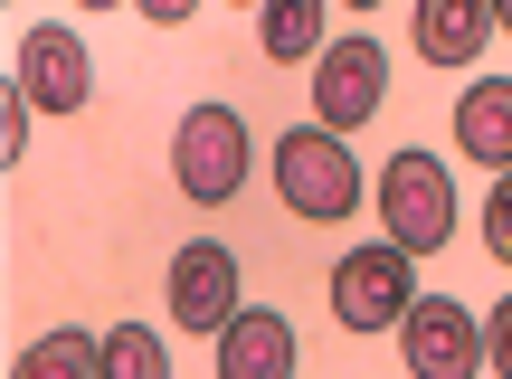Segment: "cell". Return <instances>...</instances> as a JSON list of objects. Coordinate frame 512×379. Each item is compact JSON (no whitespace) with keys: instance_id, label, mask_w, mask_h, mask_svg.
I'll return each mask as SVG.
<instances>
[{"instance_id":"cell-5","label":"cell","mask_w":512,"mask_h":379,"mask_svg":"<svg viewBox=\"0 0 512 379\" xmlns=\"http://www.w3.org/2000/svg\"><path fill=\"white\" fill-rule=\"evenodd\" d=\"M399 361L408 379H475L484 370V313L456 294H418L399 313Z\"/></svg>"},{"instance_id":"cell-12","label":"cell","mask_w":512,"mask_h":379,"mask_svg":"<svg viewBox=\"0 0 512 379\" xmlns=\"http://www.w3.org/2000/svg\"><path fill=\"white\" fill-rule=\"evenodd\" d=\"M323 10L332 0H256V48L266 57H323Z\"/></svg>"},{"instance_id":"cell-6","label":"cell","mask_w":512,"mask_h":379,"mask_svg":"<svg viewBox=\"0 0 512 379\" xmlns=\"http://www.w3.org/2000/svg\"><path fill=\"white\" fill-rule=\"evenodd\" d=\"M380 105H389V48L380 38H323V57H313V114L332 133H361Z\"/></svg>"},{"instance_id":"cell-1","label":"cell","mask_w":512,"mask_h":379,"mask_svg":"<svg viewBox=\"0 0 512 379\" xmlns=\"http://www.w3.org/2000/svg\"><path fill=\"white\" fill-rule=\"evenodd\" d=\"M275 190H285L294 218H351V209L370 199L361 162H351V133H332V124L275 133Z\"/></svg>"},{"instance_id":"cell-11","label":"cell","mask_w":512,"mask_h":379,"mask_svg":"<svg viewBox=\"0 0 512 379\" xmlns=\"http://www.w3.org/2000/svg\"><path fill=\"white\" fill-rule=\"evenodd\" d=\"M456 152L484 171H512V76H475L456 95Z\"/></svg>"},{"instance_id":"cell-9","label":"cell","mask_w":512,"mask_h":379,"mask_svg":"<svg viewBox=\"0 0 512 379\" xmlns=\"http://www.w3.org/2000/svg\"><path fill=\"white\" fill-rule=\"evenodd\" d=\"M285 370H294V323L238 304L219 323V379H285Z\"/></svg>"},{"instance_id":"cell-19","label":"cell","mask_w":512,"mask_h":379,"mask_svg":"<svg viewBox=\"0 0 512 379\" xmlns=\"http://www.w3.org/2000/svg\"><path fill=\"white\" fill-rule=\"evenodd\" d=\"M494 19H503V38H512V0H494Z\"/></svg>"},{"instance_id":"cell-16","label":"cell","mask_w":512,"mask_h":379,"mask_svg":"<svg viewBox=\"0 0 512 379\" xmlns=\"http://www.w3.org/2000/svg\"><path fill=\"white\" fill-rule=\"evenodd\" d=\"M29 114H38V95L10 76V95H0V162H19V152H29Z\"/></svg>"},{"instance_id":"cell-8","label":"cell","mask_w":512,"mask_h":379,"mask_svg":"<svg viewBox=\"0 0 512 379\" xmlns=\"http://www.w3.org/2000/svg\"><path fill=\"white\" fill-rule=\"evenodd\" d=\"M228 313H238V247H219V237H190V247L171 256V323L219 332Z\"/></svg>"},{"instance_id":"cell-18","label":"cell","mask_w":512,"mask_h":379,"mask_svg":"<svg viewBox=\"0 0 512 379\" xmlns=\"http://www.w3.org/2000/svg\"><path fill=\"white\" fill-rule=\"evenodd\" d=\"M133 10H143V19H162V29H181V19L200 10V0H133Z\"/></svg>"},{"instance_id":"cell-4","label":"cell","mask_w":512,"mask_h":379,"mask_svg":"<svg viewBox=\"0 0 512 379\" xmlns=\"http://www.w3.org/2000/svg\"><path fill=\"white\" fill-rule=\"evenodd\" d=\"M408 304H418V256L399 237H370L332 266V323L342 332H399Z\"/></svg>"},{"instance_id":"cell-14","label":"cell","mask_w":512,"mask_h":379,"mask_svg":"<svg viewBox=\"0 0 512 379\" xmlns=\"http://www.w3.org/2000/svg\"><path fill=\"white\" fill-rule=\"evenodd\" d=\"M162 370H171V351H162V332H152V323L105 332V379H162Z\"/></svg>"},{"instance_id":"cell-10","label":"cell","mask_w":512,"mask_h":379,"mask_svg":"<svg viewBox=\"0 0 512 379\" xmlns=\"http://www.w3.org/2000/svg\"><path fill=\"white\" fill-rule=\"evenodd\" d=\"M494 29H503L494 0H418V57L427 67H475Z\"/></svg>"},{"instance_id":"cell-21","label":"cell","mask_w":512,"mask_h":379,"mask_svg":"<svg viewBox=\"0 0 512 379\" xmlns=\"http://www.w3.org/2000/svg\"><path fill=\"white\" fill-rule=\"evenodd\" d=\"M342 10H380V0H342Z\"/></svg>"},{"instance_id":"cell-20","label":"cell","mask_w":512,"mask_h":379,"mask_svg":"<svg viewBox=\"0 0 512 379\" xmlns=\"http://www.w3.org/2000/svg\"><path fill=\"white\" fill-rule=\"evenodd\" d=\"M76 10H114V0H76Z\"/></svg>"},{"instance_id":"cell-22","label":"cell","mask_w":512,"mask_h":379,"mask_svg":"<svg viewBox=\"0 0 512 379\" xmlns=\"http://www.w3.org/2000/svg\"><path fill=\"white\" fill-rule=\"evenodd\" d=\"M247 10H256V0H247Z\"/></svg>"},{"instance_id":"cell-2","label":"cell","mask_w":512,"mask_h":379,"mask_svg":"<svg viewBox=\"0 0 512 379\" xmlns=\"http://www.w3.org/2000/svg\"><path fill=\"white\" fill-rule=\"evenodd\" d=\"M370 199H380V228L399 237L408 256H437L446 237H456V171H446L437 152H418V143L380 162V190Z\"/></svg>"},{"instance_id":"cell-7","label":"cell","mask_w":512,"mask_h":379,"mask_svg":"<svg viewBox=\"0 0 512 379\" xmlns=\"http://www.w3.org/2000/svg\"><path fill=\"white\" fill-rule=\"evenodd\" d=\"M10 76L38 95V114H86V95H95V57H86V38H76L67 19L19 29V67Z\"/></svg>"},{"instance_id":"cell-17","label":"cell","mask_w":512,"mask_h":379,"mask_svg":"<svg viewBox=\"0 0 512 379\" xmlns=\"http://www.w3.org/2000/svg\"><path fill=\"white\" fill-rule=\"evenodd\" d=\"M484 370H503V379H512V294L494 304V323H484Z\"/></svg>"},{"instance_id":"cell-3","label":"cell","mask_w":512,"mask_h":379,"mask_svg":"<svg viewBox=\"0 0 512 379\" xmlns=\"http://www.w3.org/2000/svg\"><path fill=\"white\" fill-rule=\"evenodd\" d=\"M247 162H256V143H247V114L238 105H190L181 114V133H171V181L200 199V209L238 199L247 190Z\"/></svg>"},{"instance_id":"cell-13","label":"cell","mask_w":512,"mask_h":379,"mask_svg":"<svg viewBox=\"0 0 512 379\" xmlns=\"http://www.w3.org/2000/svg\"><path fill=\"white\" fill-rule=\"evenodd\" d=\"M19 379H105V332H48L19 351Z\"/></svg>"},{"instance_id":"cell-15","label":"cell","mask_w":512,"mask_h":379,"mask_svg":"<svg viewBox=\"0 0 512 379\" xmlns=\"http://www.w3.org/2000/svg\"><path fill=\"white\" fill-rule=\"evenodd\" d=\"M484 256L512 266V171H494V190H484Z\"/></svg>"}]
</instances>
